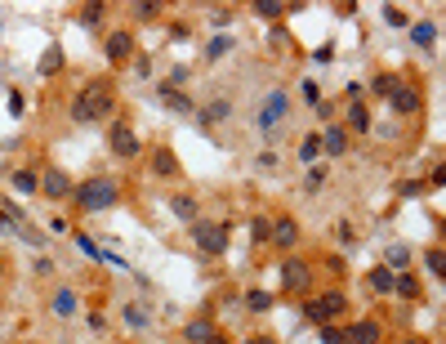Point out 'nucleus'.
I'll return each instance as SVG.
<instances>
[{
    "label": "nucleus",
    "instance_id": "nucleus-30",
    "mask_svg": "<svg viewBox=\"0 0 446 344\" xmlns=\"http://www.w3.org/2000/svg\"><path fill=\"white\" fill-rule=\"evenodd\" d=\"M250 237H255L259 246H268V241H272V219H268V215H259V219H250Z\"/></svg>",
    "mask_w": 446,
    "mask_h": 344
},
{
    "label": "nucleus",
    "instance_id": "nucleus-19",
    "mask_svg": "<svg viewBox=\"0 0 446 344\" xmlns=\"http://www.w3.org/2000/svg\"><path fill=\"white\" fill-rule=\"evenodd\" d=\"M393 282H398V273H393V269H384V264L371 269V291L375 295H393Z\"/></svg>",
    "mask_w": 446,
    "mask_h": 344
},
{
    "label": "nucleus",
    "instance_id": "nucleus-18",
    "mask_svg": "<svg viewBox=\"0 0 446 344\" xmlns=\"http://www.w3.org/2000/svg\"><path fill=\"white\" fill-rule=\"evenodd\" d=\"M393 291H398L402 300H420V277L410 273V269H402V273H398V282H393Z\"/></svg>",
    "mask_w": 446,
    "mask_h": 344
},
{
    "label": "nucleus",
    "instance_id": "nucleus-13",
    "mask_svg": "<svg viewBox=\"0 0 446 344\" xmlns=\"http://www.w3.org/2000/svg\"><path fill=\"white\" fill-rule=\"evenodd\" d=\"M170 215L184 219V224H196V219H201V206H196L192 192H174V197H170Z\"/></svg>",
    "mask_w": 446,
    "mask_h": 344
},
{
    "label": "nucleus",
    "instance_id": "nucleus-4",
    "mask_svg": "<svg viewBox=\"0 0 446 344\" xmlns=\"http://www.w3.org/2000/svg\"><path fill=\"white\" fill-rule=\"evenodd\" d=\"M188 228H192V241L201 246L210 259H219V255L228 251V228H223V224H206V219H196V224H188Z\"/></svg>",
    "mask_w": 446,
    "mask_h": 344
},
{
    "label": "nucleus",
    "instance_id": "nucleus-1",
    "mask_svg": "<svg viewBox=\"0 0 446 344\" xmlns=\"http://www.w3.org/2000/svg\"><path fill=\"white\" fill-rule=\"evenodd\" d=\"M112 112H117V85L103 76V80H90L85 90H76L72 98V121L76 125H98V121H107Z\"/></svg>",
    "mask_w": 446,
    "mask_h": 344
},
{
    "label": "nucleus",
    "instance_id": "nucleus-27",
    "mask_svg": "<svg viewBox=\"0 0 446 344\" xmlns=\"http://www.w3.org/2000/svg\"><path fill=\"white\" fill-rule=\"evenodd\" d=\"M255 14H259V19H268V23H277L286 14V5H282V0H255Z\"/></svg>",
    "mask_w": 446,
    "mask_h": 344
},
{
    "label": "nucleus",
    "instance_id": "nucleus-15",
    "mask_svg": "<svg viewBox=\"0 0 446 344\" xmlns=\"http://www.w3.org/2000/svg\"><path fill=\"white\" fill-rule=\"evenodd\" d=\"M152 174H156V179L179 174V157H174V147H156V152H152Z\"/></svg>",
    "mask_w": 446,
    "mask_h": 344
},
{
    "label": "nucleus",
    "instance_id": "nucleus-20",
    "mask_svg": "<svg viewBox=\"0 0 446 344\" xmlns=\"http://www.w3.org/2000/svg\"><path fill=\"white\" fill-rule=\"evenodd\" d=\"M49 308H54L58 318H72V313H76V291H68V286H63V291H54V300H49Z\"/></svg>",
    "mask_w": 446,
    "mask_h": 344
},
{
    "label": "nucleus",
    "instance_id": "nucleus-36",
    "mask_svg": "<svg viewBox=\"0 0 446 344\" xmlns=\"http://www.w3.org/2000/svg\"><path fill=\"white\" fill-rule=\"evenodd\" d=\"M322 340H326V344H349V335H344L339 326H330V322L322 326Z\"/></svg>",
    "mask_w": 446,
    "mask_h": 344
},
{
    "label": "nucleus",
    "instance_id": "nucleus-3",
    "mask_svg": "<svg viewBox=\"0 0 446 344\" xmlns=\"http://www.w3.org/2000/svg\"><path fill=\"white\" fill-rule=\"evenodd\" d=\"M107 147H112V157H121V161H139V157H143L139 130L129 125V121H121V117L107 125Z\"/></svg>",
    "mask_w": 446,
    "mask_h": 344
},
{
    "label": "nucleus",
    "instance_id": "nucleus-25",
    "mask_svg": "<svg viewBox=\"0 0 446 344\" xmlns=\"http://www.w3.org/2000/svg\"><path fill=\"white\" fill-rule=\"evenodd\" d=\"M63 72V49L58 45H49L45 49V58H41V76H58Z\"/></svg>",
    "mask_w": 446,
    "mask_h": 344
},
{
    "label": "nucleus",
    "instance_id": "nucleus-29",
    "mask_svg": "<svg viewBox=\"0 0 446 344\" xmlns=\"http://www.w3.org/2000/svg\"><path fill=\"white\" fill-rule=\"evenodd\" d=\"M317 157H322V135H304V143H299V161H308V166H312Z\"/></svg>",
    "mask_w": 446,
    "mask_h": 344
},
{
    "label": "nucleus",
    "instance_id": "nucleus-16",
    "mask_svg": "<svg viewBox=\"0 0 446 344\" xmlns=\"http://www.w3.org/2000/svg\"><path fill=\"white\" fill-rule=\"evenodd\" d=\"M210 335H214V322H210V318H192V322L184 326V340H188V344H206Z\"/></svg>",
    "mask_w": 446,
    "mask_h": 344
},
{
    "label": "nucleus",
    "instance_id": "nucleus-41",
    "mask_svg": "<svg viewBox=\"0 0 446 344\" xmlns=\"http://www.w3.org/2000/svg\"><path fill=\"white\" fill-rule=\"evenodd\" d=\"M322 179H326L322 166H317V170H308V192H317V188H322Z\"/></svg>",
    "mask_w": 446,
    "mask_h": 344
},
{
    "label": "nucleus",
    "instance_id": "nucleus-11",
    "mask_svg": "<svg viewBox=\"0 0 446 344\" xmlns=\"http://www.w3.org/2000/svg\"><path fill=\"white\" fill-rule=\"evenodd\" d=\"M344 335H349V344H379V340H384V322H375V318H357Z\"/></svg>",
    "mask_w": 446,
    "mask_h": 344
},
{
    "label": "nucleus",
    "instance_id": "nucleus-28",
    "mask_svg": "<svg viewBox=\"0 0 446 344\" xmlns=\"http://www.w3.org/2000/svg\"><path fill=\"white\" fill-rule=\"evenodd\" d=\"M129 19L152 23V19H161V5H152V0H139V5H129Z\"/></svg>",
    "mask_w": 446,
    "mask_h": 344
},
{
    "label": "nucleus",
    "instance_id": "nucleus-45",
    "mask_svg": "<svg viewBox=\"0 0 446 344\" xmlns=\"http://www.w3.org/2000/svg\"><path fill=\"white\" fill-rule=\"evenodd\" d=\"M241 344H259V340H241Z\"/></svg>",
    "mask_w": 446,
    "mask_h": 344
},
{
    "label": "nucleus",
    "instance_id": "nucleus-12",
    "mask_svg": "<svg viewBox=\"0 0 446 344\" xmlns=\"http://www.w3.org/2000/svg\"><path fill=\"white\" fill-rule=\"evenodd\" d=\"M317 313H322V322L344 318V313H349V295H344V291H326V295H317Z\"/></svg>",
    "mask_w": 446,
    "mask_h": 344
},
{
    "label": "nucleus",
    "instance_id": "nucleus-22",
    "mask_svg": "<svg viewBox=\"0 0 446 344\" xmlns=\"http://www.w3.org/2000/svg\"><path fill=\"white\" fill-rule=\"evenodd\" d=\"M349 130H353V135H366V130H371V112L361 103H349Z\"/></svg>",
    "mask_w": 446,
    "mask_h": 344
},
{
    "label": "nucleus",
    "instance_id": "nucleus-14",
    "mask_svg": "<svg viewBox=\"0 0 446 344\" xmlns=\"http://www.w3.org/2000/svg\"><path fill=\"white\" fill-rule=\"evenodd\" d=\"M344 147H349V130H344V125H326L322 152H326V157H344Z\"/></svg>",
    "mask_w": 446,
    "mask_h": 344
},
{
    "label": "nucleus",
    "instance_id": "nucleus-32",
    "mask_svg": "<svg viewBox=\"0 0 446 344\" xmlns=\"http://www.w3.org/2000/svg\"><path fill=\"white\" fill-rule=\"evenodd\" d=\"M398 80H402L398 72H379V76H375V85H371V90H375L379 98H388L393 90H398Z\"/></svg>",
    "mask_w": 446,
    "mask_h": 344
},
{
    "label": "nucleus",
    "instance_id": "nucleus-24",
    "mask_svg": "<svg viewBox=\"0 0 446 344\" xmlns=\"http://www.w3.org/2000/svg\"><path fill=\"white\" fill-rule=\"evenodd\" d=\"M277 300H272V291H245V308L250 313H268Z\"/></svg>",
    "mask_w": 446,
    "mask_h": 344
},
{
    "label": "nucleus",
    "instance_id": "nucleus-21",
    "mask_svg": "<svg viewBox=\"0 0 446 344\" xmlns=\"http://www.w3.org/2000/svg\"><path fill=\"white\" fill-rule=\"evenodd\" d=\"M161 98H165V103H170L174 112H192V98H188L184 90H174L170 80H165V85H161Z\"/></svg>",
    "mask_w": 446,
    "mask_h": 344
},
{
    "label": "nucleus",
    "instance_id": "nucleus-43",
    "mask_svg": "<svg viewBox=\"0 0 446 344\" xmlns=\"http://www.w3.org/2000/svg\"><path fill=\"white\" fill-rule=\"evenodd\" d=\"M402 344H428V340H402Z\"/></svg>",
    "mask_w": 446,
    "mask_h": 344
},
{
    "label": "nucleus",
    "instance_id": "nucleus-2",
    "mask_svg": "<svg viewBox=\"0 0 446 344\" xmlns=\"http://www.w3.org/2000/svg\"><path fill=\"white\" fill-rule=\"evenodd\" d=\"M72 197H76L80 210H90V215H94V210H112L121 192H117V184H112V179H85V184H80Z\"/></svg>",
    "mask_w": 446,
    "mask_h": 344
},
{
    "label": "nucleus",
    "instance_id": "nucleus-7",
    "mask_svg": "<svg viewBox=\"0 0 446 344\" xmlns=\"http://www.w3.org/2000/svg\"><path fill=\"white\" fill-rule=\"evenodd\" d=\"M76 192V184L68 174H63L58 166H49L45 174H41V197H49V202H63V197H72Z\"/></svg>",
    "mask_w": 446,
    "mask_h": 344
},
{
    "label": "nucleus",
    "instance_id": "nucleus-38",
    "mask_svg": "<svg viewBox=\"0 0 446 344\" xmlns=\"http://www.w3.org/2000/svg\"><path fill=\"white\" fill-rule=\"evenodd\" d=\"M304 103H322V85H317V80H304Z\"/></svg>",
    "mask_w": 446,
    "mask_h": 344
},
{
    "label": "nucleus",
    "instance_id": "nucleus-42",
    "mask_svg": "<svg viewBox=\"0 0 446 344\" xmlns=\"http://www.w3.org/2000/svg\"><path fill=\"white\" fill-rule=\"evenodd\" d=\"M206 344H228V335H219V331H214V335H210Z\"/></svg>",
    "mask_w": 446,
    "mask_h": 344
},
{
    "label": "nucleus",
    "instance_id": "nucleus-35",
    "mask_svg": "<svg viewBox=\"0 0 446 344\" xmlns=\"http://www.w3.org/2000/svg\"><path fill=\"white\" fill-rule=\"evenodd\" d=\"M384 23H388V27H406V9L388 5V9H384Z\"/></svg>",
    "mask_w": 446,
    "mask_h": 344
},
{
    "label": "nucleus",
    "instance_id": "nucleus-39",
    "mask_svg": "<svg viewBox=\"0 0 446 344\" xmlns=\"http://www.w3.org/2000/svg\"><path fill=\"white\" fill-rule=\"evenodd\" d=\"M398 192H402V197H424V184H420V179H406Z\"/></svg>",
    "mask_w": 446,
    "mask_h": 344
},
{
    "label": "nucleus",
    "instance_id": "nucleus-10",
    "mask_svg": "<svg viewBox=\"0 0 446 344\" xmlns=\"http://www.w3.org/2000/svg\"><path fill=\"white\" fill-rule=\"evenodd\" d=\"M286 117V94L282 90H272L268 98H263V112H259V130H263V135H272V130H277V121H282Z\"/></svg>",
    "mask_w": 446,
    "mask_h": 344
},
{
    "label": "nucleus",
    "instance_id": "nucleus-6",
    "mask_svg": "<svg viewBox=\"0 0 446 344\" xmlns=\"http://www.w3.org/2000/svg\"><path fill=\"white\" fill-rule=\"evenodd\" d=\"M388 103H393L398 117H415V112L424 108V94H420V85H410V80H398V90L388 94Z\"/></svg>",
    "mask_w": 446,
    "mask_h": 344
},
{
    "label": "nucleus",
    "instance_id": "nucleus-9",
    "mask_svg": "<svg viewBox=\"0 0 446 344\" xmlns=\"http://www.w3.org/2000/svg\"><path fill=\"white\" fill-rule=\"evenodd\" d=\"M272 246L277 251H294V246H299V224H294V215L272 219Z\"/></svg>",
    "mask_w": 446,
    "mask_h": 344
},
{
    "label": "nucleus",
    "instance_id": "nucleus-8",
    "mask_svg": "<svg viewBox=\"0 0 446 344\" xmlns=\"http://www.w3.org/2000/svg\"><path fill=\"white\" fill-rule=\"evenodd\" d=\"M103 54H107V63H112V68H121V63H129V58H134V36H129V31H112V36H107V45H103Z\"/></svg>",
    "mask_w": 446,
    "mask_h": 344
},
{
    "label": "nucleus",
    "instance_id": "nucleus-34",
    "mask_svg": "<svg viewBox=\"0 0 446 344\" xmlns=\"http://www.w3.org/2000/svg\"><path fill=\"white\" fill-rule=\"evenodd\" d=\"M228 49H233V41H228V36H219V41H210V45H206V58H223Z\"/></svg>",
    "mask_w": 446,
    "mask_h": 344
},
{
    "label": "nucleus",
    "instance_id": "nucleus-31",
    "mask_svg": "<svg viewBox=\"0 0 446 344\" xmlns=\"http://www.w3.org/2000/svg\"><path fill=\"white\" fill-rule=\"evenodd\" d=\"M406 264H410V251H406V246H388L384 269H393V273H398V269H406Z\"/></svg>",
    "mask_w": 446,
    "mask_h": 344
},
{
    "label": "nucleus",
    "instance_id": "nucleus-37",
    "mask_svg": "<svg viewBox=\"0 0 446 344\" xmlns=\"http://www.w3.org/2000/svg\"><path fill=\"white\" fill-rule=\"evenodd\" d=\"M125 322L129 326H147V313H143L139 304H125Z\"/></svg>",
    "mask_w": 446,
    "mask_h": 344
},
{
    "label": "nucleus",
    "instance_id": "nucleus-23",
    "mask_svg": "<svg viewBox=\"0 0 446 344\" xmlns=\"http://www.w3.org/2000/svg\"><path fill=\"white\" fill-rule=\"evenodd\" d=\"M424 269L433 277H446V251H442V246H428V251H424Z\"/></svg>",
    "mask_w": 446,
    "mask_h": 344
},
{
    "label": "nucleus",
    "instance_id": "nucleus-17",
    "mask_svg": "<svg viewBox=\"0 0 446 344\" xmlns=\"http://www.w3.org/2000/svg\"><path fill=\"white\" fill-rule=\"evenodd\" d=\"M14 188H18L23 197H36L41 192V174L31 170V166H23V170H14Z\"/></svg>",
    "mask_w": 446,
    "mask_h": 344
},
{
    "label": "nucleus",
    "instance_id": "nucleus-40",
    "mask_svg": "<svg viewBox=\"0 0 446 344\" xmlns=\"http://www.w3.org/2000/svg\"><path fill=\"white\" fill-rule=\"evenodd\" d=\"M335 237H339L344 246H353V237H357V233H353V224H339V228H335Z\"/></svg>",
    "mask_w": 446,
    "mask_h": 344
},
{
    "label": "nucleus",
    "instance_id": "nucleus-26",
    "mask_svg": "<svg viewBox=\"0 0 446 344\" xmlns=\"http://www.w3.org/2000/svg\"><path fill=\"white\" fill-rule=\"evenodd\" d=\"M410 41H415L420 49H433V41H437V27H433V23H415V27H410Z\"/></svg>",
    "mask_w": 446,
    "mask_h": 344
},
{
    "label": "nucleus",
    "instance_id": "nucleus-44",
    "mask_svg": "<svg viewBox=\"0 0 446 344\" xmlns=\"http://www.w3.org/2000/svg\"><path fill=\"white\" fill-rule=\"evenodd\" d=\"M0 277H5V259H0Z\"/></svg>",
    "mask_w": 446,
    "mask_h": 344
},
{
    "label": "nucleus",
    "instance_id": "nucleus-5",
    "mask_svg": "<svg viewBox=\"0 0 446 344\" xmlns=\"http://www.w3.org/2000/svg\"><path fill=\"white\" fill-rule=\"evenodd\" d=\"M282 291H294V295H304L308 286H312V264H304V259H282Z\"/></svg>",
    "mask_w": 446,
    "mask_h": 344
},
{
    "label": "nucleus",
    "instance_id": "nucleus-33",
    "mask_svg": "<svg viewBox=\"0 0 446 344\" xmlns=\"http://www.w3.org/2000/svg\"><path fill=\"white\" fill-rule=\"evenodd\" d=\"M103 14H107V5H103V0H98V5H85V9H80V23H98V19H103Z\"/></svg>",
    "mask_w": 446,
    "mask_h": 344
}]
</instances>
